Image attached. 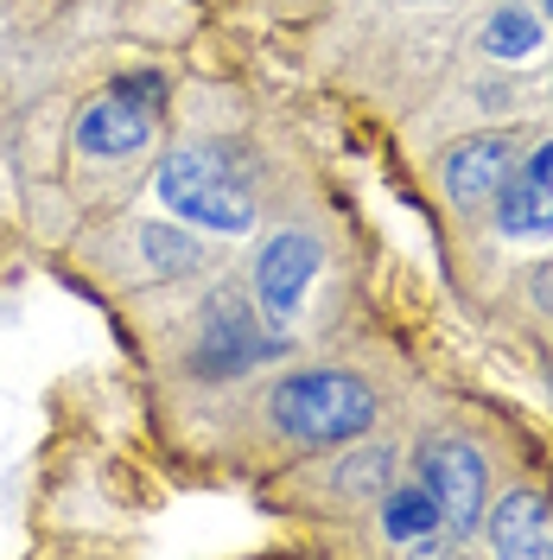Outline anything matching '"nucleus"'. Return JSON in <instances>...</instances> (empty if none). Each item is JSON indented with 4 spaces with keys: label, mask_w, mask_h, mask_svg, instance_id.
I'll return each instance as SVG.
<instances>
[{
    "label": "nucleus",
    "mask_w": 553,
    "mask_h": 560,
    "mask_svg": "<svg viewBox=\"0 0 553 560\" xmlns=\"http://www.w3.org/2000/svg\"><path fill=\"white\" fill-rule=\"evenodd\" d=\"M268 408H274L280 433H293L306 446H331V440H356L376 420V395L356 383V376L311 370V376H286Z\"/></svg>",
    "instance_id": "obj_1"
},
{
    "label": "nucleus",
    "mask_w": 553,
    "mask_h": 560,
    "mask_svg": "<svg viewBox=\"0 0 553 560\" xmlns=\"http://www.w3.org/2000/svg\"><path fill=\"white\" fill-rule=\"evenodd\" d=\"M160 198H166V210H185V217H198L210 230H230V236L255 223L248 198L236 191V178L216 153H173L160 166Z\"/></svg>",
    "instance_id": "obj_2"
},
{
    "label": "nucleus",
    "mask_w": 553,
    "mask_h": 560,
    "mask_svg": "<svg viewBox=\"0 0 553 560\" xmlns=\"http://www.w3.org/2000/svg\"><path fill=\"white\" fill-rule=\"evenodd\" d=\"M426 490L439 503V523H451L464 535V528L478 523V510H484V458H478V446L433 440L426 446Z\"/></svg>",
    "instance_id": "obj_3"
},
{
    "label": "nucleus",
    "mask_w": 553,
    "mask_h": 560,
    "mask_svg": "<svg viewBox=\"0 0 553 560\" xmlns=\"http://www.w3.org/2000/svg\"><path fill=\"white\" fill-rule=\"evenodd\" d=\"M311 275H318V248L306 236H274L268 255H261V268H255V293H261L268 318H293V306L306 300Z\"/></svg>",
    "instance_id": "obj_4"
},
{
    "label": "nucleus",
    "mask_w": 553,
    "mask_h": 560,
    "mask_svg": "<svg viewBox=\"0 0 553 560\" xmlns=\"http://www.w3.org/2000/svg\"><path fill=\"white\" fill-rule=\"evenodd\" d=\"M490 541L509 560H553V503L534 490H509L490 516Z\"/></svg>",
    "instance_id": "obj_5"
},
{
    "label": "nucleus",
    "mask_w": 553,
    "mask_h": 560,
    "mask_svg": "<svg viewBox=\"0 0 553 560\" xmlns=\"http://www.w3.org/2000/svg\"><path fill=\"white\" fill-rule=\"evenodd\" d=\"M146 135H153V121H146V108H134L128 96L90 103L83 121H77V147H83L90 160H128V153L146 147Z\"/></svg>",
    "instance_id": "obj_6"
},
{
    "label": "nucleus",
    "mask_w": 553,
    "mask_h": 560,
    "mask_svg": "<svg viewBox=\"0 0 553 560\" xmlns=\"http://www.w3.org/2000/svg\"><path fill=\"white\" fill-rule=\"evenodd\" d=\"M503 185H509V140L478 135V140H458V147H451L446 191L458 205H490Z\"/></svg>",
    "instance_id": "obj_7"
},
{
    "label": "nucleus",
    "mask_w": 553,
    "mask_h": 560,
    "mask_svg": "<svg viewBox=\"0 0 553 560\" xmlns=\"http://www.w3.org/2000/svg\"><path fill=\"white\" fill-rule=\"evenodd\" d=\"M503 236H553V147H541L503 191Z\"/></svg>",
    "instance_id": "obj_8"
},
{
    "label": "nucleus",
    "mask_w": 553,
    "mask_h": 560,
    "mask_svg": "<svg viewBox=\"0 0 553 560\" xmlns=\"http://www.w3.org/2000/svg\"><path fill=\"white\" fill-rule=\"evenodd\" d=\"M261 338H255V325H248V313H236L230 300L210 313V331H204V345H198V370H243L248 357H261Z\"/></svg>",
    "instance_id": "obj_9"
},
{
    "label": "nucleus",
    "mask_w": 553,
    "mask_h": 560,
    "mask_svg": "<svg viewBox=\"0 0 553 560\" xmlns=\"http://www.w3.org/2000/svg\"><path fill=\"white\" fill-rule=\"evenodd\" d=\"M381 528H388V541H408V548H420V541L439 528V503H433V490H395V497H388V516H381Z\"/></svg>",
    "instance_id": "obj_10"
},
{
    "label": "nucleus",
    "mask_w": 553,
    "mask_h": 560,
    "mask_svg": "<svg viewBox=\"0 0 553 560\" xmlns=\"http://www.w3.org/2000/svg\"><path fill=\"white\" fill-rule=\"evenodd\" d=\"M534 45H541V20H534L528 7H503V13L484 26V51L490 58H528Z\"/></svg>",
    "instance_id": "obj_11"
},
{
    "label": "nucleus",
    "mask_w": 553,
    "mask_h": 560,
    "mask_svg": "<svg viewBox=\"0 0 553 560\" xmlns=\"http://www.w3.org/2000/svg\"><path fill=\"white\" fill-rule=\"evenodd\" d=\"M140 248H146V261H153V275H185V268L198 261V248L185 243V236H173V230H160V223H153V230L140 236Z\"/></svg>",
    "instance_id": "obj_12"
},
{
    "label": "nucleus",
    "mask_w": 553,
    "mask_h": 560,
    "mask_svg": "<svg viewBox=\"0 0 553 560\" xmlns=\"http://www.w3.org/2000/svg\"><path fill=\"white\" fill-rule=\"evenodd\" d=\"M121 96H140V103H160L166 90H160V77H128V83H121Z\"/></svg>",
    "instance_id": "obj_13"
},
{
    "label": "nucleus",
    "mask_w": 553,
    "mask_h": 560,
    "mask_svg": "<svg viewBox=\"0 0 553 560\" xmlns=\"http://www.w3.org/2000/svg\"><path fill=\"white\" fill-rule=\"evenodd\" d=\"M548 13H553V0H548Z\"/></svg>",
    "instance_id": "obj_14"
}]
</instances>
